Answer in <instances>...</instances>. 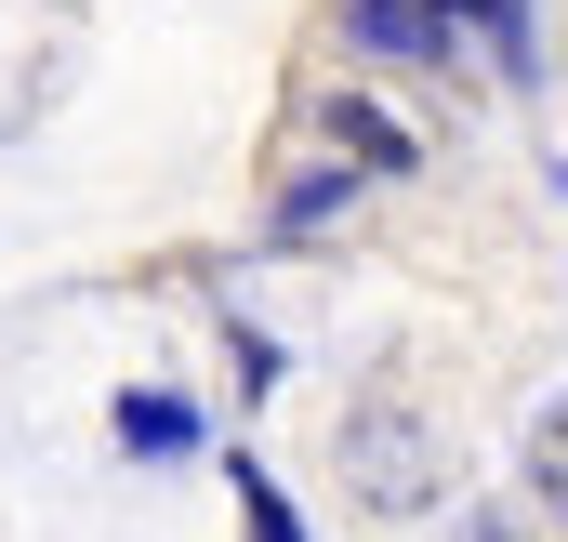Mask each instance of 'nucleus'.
<instances>
[{"mask_svg": "<svg viewBox=\"0 0 568 542\" xmlns=\"http://www.w3.org/2000/svg\"><path fill=\"white\" fill-rule=\"evenodd\" d=\"M120 450H145V463H185V450H199V410L172 398V384H133V398H120Z\"/></svg>", "mask_w": 568, "mask_h": 542, "instance_id": "nucleus-3", "label": "nucleus"}, {"mask_svg": "<svg viewBox=\"0 0 568 542\" xmlns=\"http://www.w3.org/2000/svg\"><path fill=\"white\" fill-rule=\"evenodd\" d=\"M556 185H568V172H556Z\"/></svg>", "mask_w": 568, "mask_h": 542, "instance_id": "nucleus-6", "label": "nucleus"}, {"mask_svg": "<svg viewBox=\"0 0 568 542\" xmlns=\"http://www.w3.org/2000/svg\"><path fill=\"white\" fill-rule=\"evenodd\" d=\"M436 13H449V40L489 53L503 80H542V13H529V0H436Z\"/></svg>", "mask_w": 568, "mask_h": 542, "instance_id": "nucleus-1", "label": "nucleus"}, {"mask_svg": "<svg viewBox=\"0 0 568 542\" xmlns=\"http://www.w3.org/2000/svg\"><path fill=\"white\" fill-rule=\"evenodd\" d=\"M344 40H357V53H397V67H436V53H463L436 0H344Z\"/></svg>", "mask_w": 568, "mask_h": 542, "instance_id": "nucleus-2", "label": "nucleus"}, {"mask_svg": "<svg viewBox=\"0 0 568 542\" xmlns=\"http://www.w3.org/2000/svg\"><path fill=\"white\" fill-rule=\"evenodd\" d=\"M529 490H542V503L568 516V398L542 410V423H529Z\"/></svg>", "mask_w": 568, "mask_h": 542, "instance_id": "nucleus-4", "label": "nucleus"}, {"mask_svg": "<svg viewBox=\"0 0 568 542\" xmlns=\"http://www.w3.org/2000/svg\"><path fill=\"white\" fill-rule=\"evenodd\" d=\"M239 516H252V542H304V516L278 503V476H265V463H239Z\"/></svg>", "mask_w": 568, "mask_h": 542, "instance_id": "nucleus-5", "label": "nucleus"}]
</instances>
